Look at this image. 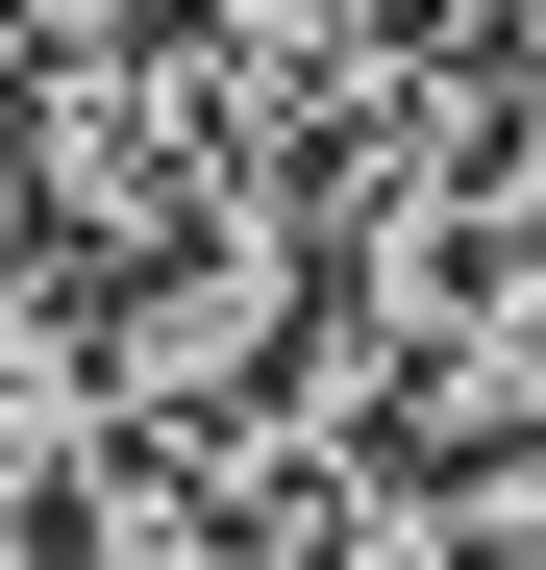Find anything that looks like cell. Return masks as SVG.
<instances>
[{"mask_svg": "<svg viewBox=\"0 0 546 570\" xmlns=\"http://www.w3.org/2000/svg\"><path fill=\"white\" fill-rule=\"evenodd\" d=\"M75 446H100V372H75V323L0 273V471H75Z\"/></svg>", "mask_w": 546, "mask_h": 570, "instance_id": "obj_1", "label": "cell"}]
</instances>
